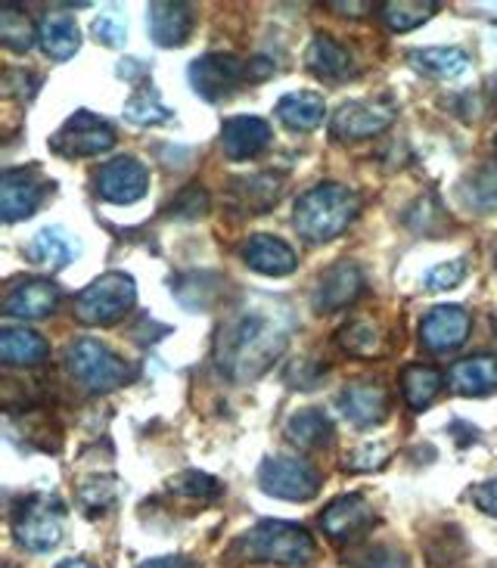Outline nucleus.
I'll return each instance as SVG.
<instances>
[{
    "mask_svg": "<svg viewBox=\"0 0 497 568\" xmlns=\"http://www.w3.org/2000/svg\"><path fill=\"white\" fill-rule=\"evenodd\" d=\"M38 38V29L31 26V19L22 10H16L13 3L3 7L0 13V41L7 50H16V53H26Z\"/></svg>",
    "mask_w": 497,
    "mask_h": 568,
    "instance_id": "nucleus-33",
    "label": "nucleus"
},
{
    "mask_svg": "<svg viewBox=\"0 0 497 568\" xmlns=\"http://www.w3.org/2000/svg\"><path fill=\"white\" fill-rule=\"evenodd\" d=\"M169 488L181 497H190V500H217L221 497V485L205 473H184V476L174 478Z\"/></svg>",
    "mask_w": 497,
    "mask_h": 568,
    "instance_id": "nucleus-36",
    "label": "nucleus"
},
{
    "mask_svg": "<svg viewBox=\"0 0 497 568\" xmlns=\"http://www.w3.org/2000/svg\"><path fill=\"white\" fill-rule=\"evenodd\" d=\"M364 290V274L361 267L352 262H339L333 267H326L317 286H314V295H311V305L317 307L321 314H333L339 307L352 305L357 295Z\"/></svg>",
    "mask_w": 497,
    "mask_h": 568,
    "instance_id": "nucleus-12",
    "label": "nucleus"
},
{
    "mask_svg": "<svg viewBox=\"0 0 497 568\" xmlns=\"http://www.w3.org/2000/svg\"><path fill=\"white\" fill-rule=\"evenodd\" d=\"M438 13V3L435 0H404V3H383V22L392 31H414L423 22H429Z\"/></svg>",
    "mask_w": 497,
    "mask_h": 568,
    "instance_id": "nucleus-31",
    "label": "nucleus"
},
{
    "mask_svg": "<svg viewBox=\"0 0 497 568\" xmlns=\"http://www.w3.org/2000/svg\"><path fill=\"white\" fill-rule=\"evenodd\" d=\"M464 196L473 209L488 212L497 205V165H485L464 184Z\"/></svg>",
    "mask_w": 497,
    "mask_h": 568,
    "instance_id": "nucleus-35",
    "label": "nucleus"
},
{
    "mask_svg": "<svg viewBox=\"0 0 497 568\" xmlns=\"http://www.w3.org/2000/svg\"><path fill=\"white\" fill-rule=\"evenodd\" d=\"M78 252H81V243L75 236L62 231V227H44V231L34 233V240L29 243V258L41 267H50V271H60V267H69L75 262Z\"/></svg>",
    "mask_w": 497,
    "mask_h": 568,
    "instance_id": "nucleus-22",
    "label": "nucleus"
},
{
    "mask_svg": "<svg viewBox=\"0 0 497 568\" xmlns=\"http://www.w3.org/2000/svg\"><path fill=\"white\" fill-rule=\"evenodd\" d=\"M469 314L457 305L433 307L419 323V338L429 352H454L469 336Z\"/></svg>",
    "mask_w": 497,
    "mask_h": 568,
    "instance_id": "nucleus-14",
    "label": "nucleus"
},
{
    "mask_svg": "<svg viewBox=\"0 0 497 568\" xmlns=\"http://www.w3.org/2000/svg\"><path fill=\"white\" fill-rule=\"evenodd\" d=\"M252 78V62H243L231 53H209L190 62V88L209 103H221L240 91Z\"/></svg>",
    "mask_w": 497,
    "mask_h": 568,
    "instance_id": "nucleus-7",
    "label": "nucleus"
},
{
    "mask_svg": "<svg viewBox=\"0 0 497 568\" xmlns=\"http://www.w3.org/2000/svg\"><path fill=\"white\" fill-rule=\"evenodd\" d=\"M280 181L271 178V174H258V178H240L233 193H236V202H243L248 212H267L274 200L280 196Z\"/></svg>",
    "mask_w": 497,
    "mask_h": 568,
    "instance_id": "nucleus-32",
    "label": "nucleus"
},
{
    "mask_svg": "<svg viewBox=\"0 0 497 568\" xmlns=\"http://www.w3.org/2000/svg\"><path fill=\"white\" fill-rule=\"evenodd\" d=\"M267 143H271V128L264 119H255V115H236V119H227L221 128V150L233 162L258 155Z\"/></svg>",
    "mask_w": 497,
    "mask_h": 568,
    "instance_id": "nucleus-19",
    "label": "nucleus"
},
{
    "mask_svg": "<svg viewBox=\"0 0 497 568\" xmlns=\"http://www.w3.org/2000/svg\"><path fill=\"white\" fill-rule=\"evenodd\" d=\"M410 65L429 78H457L464 75L469 60L460 47H423L410 53Z\"/></svg>",
    "mask_w": 497,
    "mask_h": 568,
    "instance_id": "nucleus-28",
    "label": "nucleus"
},
{
    "mask_svg": "<svg viewBox=\"0 0 497 568\" xmlns=\"http://www.w3.org/2000/svg\"><path fill=\"white\" fill-rule=\"evenodd\" d=\"M50 193V184L34 169H10L0 178V217L7 224L31 217Z\"/></svg>",
    "mask_w": 497,
    "mask_h": 568,
    "instance_id": "nucleus-10",
    "label": "nucleus"
},
{
    "mask_svg": "<svg viewBox=\"0 0 497 568\" xmlns=\"http://www.w3.org/2000/svg\"><path fill=\"white\" fill-rule=\"evenodd\" d=\"M339 410L345 419L357 429H371L379 426L388 416V395L383 385L376 383H352L342 388Z\"/></svg>",
    "mask_w": 497,
    "mask_h": 568,
    "instance_id": "nucleus-16",
    "label": "nucleus"
},
{
    "mask_svg": "<svg viewBox=\"0 0 497 568\" xmlns=\"http://www.w3.org/2000/svg\"><path fill=\"white\" fill-rule=\"evenodd\" d=\"M450 388L466 398H485L497 392V357H466L448 373Z\"/></svg>",
    "mask_w": 497,
    "mask_h": 568,
    "instance_id": "nucleus-21",
    "label": "nucleus"
},
{
    "mask_svg": "<svg viewBox=\"0 0 497 568\" xmlns=\"http://www.w3.org/2000/svg\"><path fill=\"white\" fill-rule=\"evenodd\" d=\"M329 7H333V10H336V13H345V16H364V13H367V10H371L373 3H342V0H333V3H329Z\"/></svg>",
    "mask_w": 497,
    "mask_h": 568,
    "instance_id": "nucleus-44",
    "label": "nucleus"
},
{
    "mask_svg": "<svg viewBox=\"0 0 497 568\" xmlns=\"http://www.w3.org/2000/svg\"><path fill=\"white\" fill-rule=\"evenodd\" d=\"M140 568H196L190 559L184 556H159V559H150V562H143Z\"/></svg>",
    "mask_w": 497,
    "mask_h": 568,
    "instance_id": "nucleus-43",
    "label": "nucleus"
},
{
    "mask_svg": "<svg viewBox=\"0 0 497 568\" xmlns=\"http://www.w3.org/2000/svg\"><path fill=\"white\" fill-rule=\"evenodd\" d=\"M357 209L361 200L352 186L317 184L305 196H298L293 224L298 236H305L308 243H329L348 231V224L357 217Z\"/></svg>",
    "mask_w": 497,
    "mask_h": 568,
    "instance_id": "nucleus-2",
    "label": "nucleus"
},
{
    "mask_svg": "<svg viewBox=\"0 0 497 568\" xmlns=\"http://www.w3.org/2000/svg\"><path fill=\"white\" fill-rule=\"evenodd\" d=\"M442 383H445V376L435 367H429V364H410L402 373V395L414 410H426L435 400V395L442 392Z\"/></svg>",
    "mask_w": 497,
    "mask_h": 568,
    "instance_id": "nucleus-29",
    "label": "nucleus"
},
{
    "mask_svg": "<svg viewBox=\"0 0 497 568\" xmlns=\"http://www.w3.org/2000/svg\"><path fill=\"white\" fill-rule=\"evenodd\" d=\"M240 255H243V262L252 267V271H258V274H267V277H286V274H293L295 264V252L283 240L277 236H267V233H255V236H248L243 248H240Z\"/></svg>",
    "mask_w": 497,
    "mask_h": 568,
    "instance_id": "nucleus-18",
    "label": "nucleus"
},
{
    "mask_svg": "<svg viewBox=\"0 0 497 568\" xmlns=\"http://www.w3.org/2000/svg\"><path fill=\"white\" fill-rule=\"evenodd\" d=\"M57 568H97V566L88 562V559H65V562H60Z\"/></svg>",
    "mask_w": 497,
    "mask_h": 568,
    "instance_id": "nucleus-45",
    "label": "nucleus"
},
{
    "mask_svg": "<svg viewBox=\"0 0 497 568\" xmlns=\"http://www.w3.org/2000/svg\"><path fill=\"white\" fill-rule=\"evenodd\" d=\"M138 298V286L128 274H103L75 295V317L91 326L115 323Z\"/></svg>",
    "mask_w": 497,
    "mask_h": 568,
    "instance_id": "nucleus-6",
    "label": "nucleus"
},
{
    "mask_svg": "<svg viewBox=\"0 0 497 568\" xmlns=\"http://www.w3.org/2000/svg\"><path fill=\"white\" fill-rule=\"evenodd\" d=\"M321 525L333 540H355L373 525V507L361 494H348L321 513Z\"/></svg>",
    "mask_w": 497,
    "mask_h": 568,
    "instance_id": "nucleus-17",
    "label": "nucleus"
},
{
    "mask_svg": "<svg viewBox=\"0 0 497 568\" xmlns=\"http://www.w3.org/2000/svg\"><path fill=\"white\" fill-rule=\"evenodd\" d=\"M57 302H60V290L50 280H19L3 295V314L16 321H41L57 311Z\"/></svg>",
    "mask_w": 497,
    "mask_h": 568,
    "instance_id": "nucleus-13",
    "label": "nucleus"
},
{
    "mask_svg": "<svg viewBox=\"0 0 497 568\" xmlns=\"http://www.w3.org/2000/svg\"><path fill=\"white\" fill-rule=\"evenodd\" d=\"M38 41L47 57L57 62L72 60L81 47V31H78L75 19L69 13H47L38 26Z\"/></svg>",
    "mask_w": 497,
    "mask_h": 568,
    "instance_id": "nucleus-23",
    "label": "nucleus"
},
{
    "mask_svg": "<svg viewBox=\"0 0 497 568\" xmlns=\"http://www.w3.org/2000/svg\"><path fill=\"white\" fill-rule=\"evenodd\" d=\"M91 31H93V38L106 47H122L124 38H128V26H124L122 13H115V10L97 16V19H93Z\"/></svg>",
    "mask_w": 497,
    "mask_h": 568,
    "instance_id": "nucleus-37",
    "label": "nucleus"
},
{
    "mask_svg": "<svg viewBox=\"0 0 497 568\" xmlns=\"http://www.w3.org/2000/svg\"><path fill=\"white\" fill-rule=\"evenodd\" d=\"M466 277V262L464 258H454V262H445L433 267L426 277H423V286L433 292H445V290H454L460 280Z\"/></svg>",
    "mask_w": 497,
    "mask_h": 568,
    "instance_id": "nucleus-38",
    "label": "nucleus"
},
{
    "mask_svg": "<svg viewBox=\"0 0 497 568\" xmlns=\"http://www.w3.org/2000/svg\"><path fill=\"white\" fill-rule=\"evenodd\" d=\"M286 438L302 450H314L333 442V423L317 407H302L286 419Z\"/></svg>",
    "mask_w": 497,
    "mask_h": 568,
    "instance_id": "nucleus-26",
    "label": "nucleus"
},
{
    "mask_svg": "<svg viewBox=\"0 0 497 568\" xmlns=\"http://www.w3.org/2000/svg\"><path fill=\"white\" fill-rule=\"evenodd\" d=\"M473 500H476V507L481 513H488V516H495L497 519V478H488V481H481L473 488Z\"/></svg>",
    "mask_w": 497,
    "mask_h": 568,
    "instance_id": "nucleus-42",
    "label": "nucleus"
},
{
    "mask_svg": "<svg viewBox=\"0 0 497 568\" xmlns=\"http://www.w3.org/2000/svg\"><path fill=\"white\" fill-rule=\"evenodd\" d=\"M47 354H50V345L34 329L10 326V329L0 333V357L10 367H38V364H44Z\"/></svg>",
    "mask_w": 497,
    "mask_h": 568,
    "instance_id": "nucleus-24",
    "label": "nucleus"
},
{
    "mask_svg": "<svg viewBox=\"0 0 497 568\" xmlns=\"http://www.w3.org/2000/svg\"><path fill=\"white\" fill-rule=\"evenodd\" d=\"M491 91H495V100H497V72H495V78H491Z\"/></svg>",
    "mask_w": 497,
    "mask_h": 568,
    "instance_id": "nucleus-46",
    "label": "nucleus"
},
{
    "mask_svg": "<svg viewBox=\"0 0 497 568\" xmlns=\"http://www.w3.org/2000/svg\"><path fill=\"white\" fill-rule=\"evenodd\" d=\"M62 523H65V507L60 504V497L34 494L16 507L13 535L31 554H47L62 540Z\"/></svg>",
    "mask_w": 497,
    "mask_h": 568,
    "instance_id": "nucleus-5",
    "label": "nucleus"
},
{
    "mask_svg": "<svg viewBox=\"0 0 497 568\" xmlns=\"http://www.w3.org/2000/svg\"><path fill=\"white\" fill-rule=\"evenodd\" d=\"M290 329H293V314L283 302L274 298L246 302L233 311L217 333V369L233 383L258 379L286 352Z\"/></svg>",
    "mask_w": 497,
    "mask_h": 568,
    "instance_id": "nucleus-1",
    "label": "nucleus"
},
{
    "mask_svg": "<svg viewBox=\"0 0 497 568\" xmlns=\"http://www.w3.org/2000/svg\"><path fill=\"white\" fill-rule=\"evenodd\" d=\"M3 568H13V566H3Z\"/></svg>",
    "mask_w": 497,
    "mask_h": 568,
    "instance_id": "nucleus-49",
    "label": "nucleus"
},
{
    "mask_svg": "<svg viewBox=\"0 0 497 568\" xmlns=\"http://www.w3.org/2000/svg\"><path fill=\"white\" fill-rule=\"evenodd\" d=\"M388 460V447L386 445H364L357 447L355 454H348L345 466L355 469V473H373V469H383Z\"/></svg>",
    "mask_w": 497,
    "mask_h": 568,
    "instance_id": "nucleus-39",
    "label": "nucleus"
},
{
    "mask_svg": "<svg viewBox=\"0 0 497 568\" xmlns=\"http://www.w3.org/2000/svg\"><path fill=\"white\" fill-rule=\"evenodd\" d=\"M124 119L131 124H159V122H169L171 119V109L162 103V97L155 88H140L128 103H124Z\"/></svg>",
    "mask_w": 497,
    "mask_h": 568,
    "instance_id": "nucleus-34",
    "label": "nucleus"
},
{
    "mask_svg": "<svg viewBox=\"0 0 497 568\" xmlns=\"http://www.w3.org/2000/svg\"><path fill=\"white\" fill-rule=\"evenodd\" d=\"M258 485L280 500H311L321 491V476L302 457H267L258 469Z\"/></svg>",
    "mask_w": 497,
    "mask_h": 568,
    "instance_id": "nucleus-9",
    "label": "nucleus"
},
{
    "mask_svg": "<svg viewBox=\"0 0 497 568\" xmlns=\"http://www.w3.org/2000/svg\"><path fill=\"white\" fill-rule=\"evenodd\" d=\"M115 146V131L106 119L93 112H75L60 131L50 138V150L62 159H88V155L109 153Z\"/></svg>",
    "mask_w": 497,
    "mask_h": 568,
    "instance_id": "nucleus-8",
    "label": "nucleus"
},
{
    "mask_svg": "<svg viewBox=\"0 0 497 568\" xmlns=\"http://www.w3.org/2000/svg\"><path fill=\"white\" fill-rule=\"evenodd\" d=\"M305 62L308 69L317 78H326V81H342V78L352 72V57L348 50L333 41L329 34H317L308 44V53H305Z\"/></svg>",
    "mask_w": 497,
    "mask_h": 568,
    "instance_id": "nucleus-27",
    "label": "nucleus"
},
{
    "mask_svg": "<svg viewBox=\"0 0 497 568\" xmlns=\"http://www.w3.org/2000/svg\"><path fill=\"white\" fill-rule=\"evenodd\" d=\"M324 115L326 106L321 93L293 91L286 93V97H280L277 119L286 124V128H293V131H314V128L324 124Z\"/></svg>",
    "mask_w": 497,
    "mask_h": 568,
    "instance_id": "nucleus-25",
    "label": "nucleus"
},
{
    "mask_svg": "<svg viewBox=\"0 0 497 568\" xmlns=\"http://www.w3.org/2000/svg\"><path fill=\"white\" fill-rule=\"evenodd\" d=\"M491 326H495V336H497V314H495V317H491Z\"/></svg>",
    "mask_w": 497,
    "mask_h": 568,
    "instance_id": "nucleus-47",
    "label": "nucleus"
},
{
    "mask_svg": "<svg viewBox=\"0 0 497 568\" xmlns=\"http://www.w3.org/2000/svg\"><path fill=\"white\" fill-rule=\"evenodd\" d=\"M395 122V112L383 103H367V100H352L342 103L333 115V131L342 140H364L386 131Z\"/></svg>",
    "mask_w": 497,
    "mask_h": 568,
    "instance_id": "nucleus-15",
    "label": "nucleus"
},
{
    "mask_svg": "<svg viewBox=\"0 0 497 568\" xmlns=\"http://www.w3.org/2000/svg\"><path fill=\"white\" fill-rule=\"evenodd\" d=\"M286 379L295 383V388H314L324 379V367L314 364V361H295L293 367L286 369Z\"/></svg>",
    "mask_w": 497,
    "mask_h": 568,
    "instance_id": "nucleus-41",
    "label": "nucleus"
},
{
    "mask_svg": "<svg viewBox=\"0 0 497 568\" xmlns=\"http://www.w3.org/2000/svg\"><path fill=\"white\" fill-rule=\"evenodd\" d=\"M150 190V169L134 159V155H122L112 159L103 169L97 171V193L100 200L115 202V205H131L146 196Z\"/></svg>",
    "mask_w": 497,
    "mask_h": 568,
    "instance_id": "nucleus-11",
    "label": "nucleus"
},
{
    "mask_svg": "<svg viewBox=\"0 0 497 568\" xmlns=\"http://www.w3.org/2000/svg\"><path fill=\"white\" fill-rule=\"evenodd\" d=\"M146 29L159 47H181L186 44L193 31V7L190 3H150L146 13Z\"/></svg>",
    "mask_w": 497,
    "mask_h": 568,
    "instance_id": "nucleus-20",
    "label": "nucleus"
},
{
    "mask_svg": "<svg viewBox=\"0 0 497 568\" xmlns=\"http://www.w3.org/2000/svg\"><path fill=\"white\" fill-rule=\"evenodd\" d=\"M339 345L348 354H357V357H379V354L386 352L383 329L373 321H367V317L345 323L339 333Z\"/></svg>",
    "mask_w": 497,
    "mask_h": 568,
    "instance_id": "nucleus-30",
    "label": "nucleus"
},
{
    "mask_svg": "<svg viewBox=\"0 0 497 568\" xmlns=\"http://www.w3.org/2000/svg\"><path fill=\"white\" fill-rule=\"evenodd\" d=\"M233 554H240L248 562H277V566H308L317 544L302 525L264 519L255 528H248L243 538H236Z\"/></svg>",
    "mask_w": 497,
    "mask_h": 568,
    "instance_id": "nucleus-3",
    "label": "nucleus"
},
{
    "mask_svg": "<svg viewBox=\"0 0 497 568\" xmlns=\"http://www.w3.org/2000/svg\"><path fill=\"white\" fill-rule=\"evenodd\" d=\"M495 153H497V140H495Z\"/></svg>",
    "mask_w": 497,
    "mask_h": 568,
    "instance_id": "nucleus-48",
    "label": "nucleus"
},
{
    "mask_svg": "<svg viewBox=\"0 0 497 568\" xmlns=\"http://www.w3.org/2000/svg\"><path fill=\"white\" fill-rule=\"evenodd\" d=\"M355 568H410V559L395 547H373L357 559Z\"/></svg>",
    "mask_w": 497,
    "mask_h": 568,
    "instance_id": "nucleus-40",
    "label": "nucleus"
},
{
    "mask_svg": "<svg viewBox=\"0 0 497 568\" xmlns=\"http://www.w3.org/2000/svg\"><path fill=\"white\" fill-rule=\"evenodd\" d=\"M65 367L93 395H106L131 379L134 369L124 364L122 357L109 352L97 338H78L65 348Z\"/></svg>",
    "mask_w": 497,
    "mask_h": 568,
    "instance_id": "nucleus-4",
    "label": "nucleus"
}]
</instances>
